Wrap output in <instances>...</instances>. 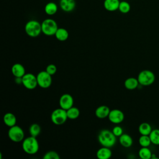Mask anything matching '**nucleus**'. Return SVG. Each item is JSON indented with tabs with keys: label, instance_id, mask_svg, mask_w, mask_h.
Returning <instances> with one entry per match:
<instances>
[{
	"label": "nucleus",
	"instance_id": "nucleus-1",
	"mask_svg": "<svg viewBox=\"0 0 159 159\" xmlns=\"http://www.w3.org/2000/svg\"><path fill=\"white\" fill-rule=\"evenodd\" d=\"M98 140L102 147L111 148L116 144V136L112 131L107 129H103L99 133Z\"/></svg>",
	"mask_w": 159,
	"mask_h": 159
},
{
	"label": "nucleus",
	"instance_id": "nucleus-2",
	"mask_svg": "<svg viewBox=\"0 0 159 159\" xmlns=\"http://www.w3.org/2000/svg\"><path fill=\"white\" fill-rule=\"evenodd\" d=\"M22 148L24 152L29 155H34L37 153L39 149V144L36 137L29 136L25 138L22 143Z\"/></svg>",
	"mask_w": 159,
	"mask_h": 159
},
{
	"label": "nucleus",
	"instance_id": "nucleus-3",
	"mask_svg": "<svg viewBox=\"0 0 159 159\" xmlns=\"http://www.w3.org/2000/svg\"><path fill=\"white\" fill-rule=\"evenodd\" d=\"M25 32L30 37H37L42 32L41 23L36 20H30L25 25Z\"/></svg>",
	"mask_w": 159,
	"mask_h": 159
},
{
	"label": "nucleus",
	"instance_id": "nucleus-4",
	"mask_svg": "<svg viewBox=\"0 0 159 159\" xmlns=\"http://www.w3.org/2000/svg\"><path fill=\"white\" fill-rule=\"evenodd\" d=\"M42 32L47 36L55 35L58 29L56 21L52 19H46L41 23Z\"/></svg>",
	"mask_w": 159,
	"mask_h": 159
},
{
	"label": "nucleus",
	"instance_id": "nucleus-5",
	"mask_svg": "<svg viewBox=\"0 0 159 159\" xmlns=\"http://www.w3.org/2000/svg\"><path fill=\"white\" fill-rule=\"evenodd\" d=\"M137 80L140 85L148 86L152 85L154 83L155 76L152 71L149 70H143L139 73Z\"/></svg>",
	"mask_w": 159,
	"mask_h": 159
},
{
	"label": "nucleus",
	"instance_id": "nucleus-6",
	"mask_svg": "<svg viewBox=\"0 0 159 159\" xmlns=\"http://www.w3.org/2000/svg\"><path fill=\"white\" fill-rule=\"evenodd\" d=\"M50 119L52 122L55 125H62L68 119L66 111L61 107L55 109L52 112Z\"/></svg>",
	"mask_w": 159,
	"mask_h": 159
},
{
	"label": "nucleus",
	"instance_id": "nucleus-7",
	"mask_svg": "<svg viewBox=\"0 0 159 159\" xmlns=\"http://www.w3.org/2000/svg\"><path fill=\"white\" fill-rule=\"evenodd\" d=\"M7 135L9 139L14 142H20L24 139V132L23 129L17 125L9 127L7 132Z\"/></svg>",
	"mask_w": 159,
	"mask_h": 159
},
{
	"label": "nucleus",
	"instance_id": "nucleus-8",
	"mask_svg": "<svg viewBox=\"0 0 159 159\" xmlns=\"http://www.w3.org/2000/svg\"><path fill=\"white\" fill-rule=\"evenodd\" d=\"M37 80L38 86L42 88H49L52 83V75L46 71H41L37 75Z\"/></svg>",
	"mask_w": 159,
	"mask_h": 159
},
{
	"label": "nucleus",
	"instance_id": "nucleus-9",
	"mask_svg": "<svg viewBox=\"0 0 159 159\" xmlns=\"http://www.w3.org/2000/svg\"><path fill=\"white\" fill-rule=\"evenodd\" d=\"M22 84L28 89H34L38 86L37 76L32 73H25L22 77Z\"/></svg>",
	"mask_w": 159,
	"mask_h": 159
},
{
	"label": "nucleus",
	"instance_id": "nucleus-10",
	"mask_svg": "<svg viewBox=\"0 0 159 159\" xmlns=\"http://www.w3.org/2000/svg\"><path fill=\"white\" fill-rule=\"evenodd\" d=\"M108 119L113 124H120L124 120V114L122 111L114 109L111 110Z\"/></svg>",
	"mask_w": 159,
	"mask_h": 159
},
{
	"label": "nucleus",
	"instance_id": "nucleus-11",
	"mask_svg": "<svg viewBox=\"0 0 159 159\" xmlns=\"http://www.w3.org/2000/svg\"><path fill=\"white\" fill-rule=\"evenodd\" d=\"M74 100L72 96L70 94L65 93L62 94L59 99V104L61 108L68 110L70 107H71L73 105Z\"/></svg>",
	"mask_w": 159,
	"mask_h": 159
},
{
	"label": "nucleus",
	"instance_id": "nucleus-12",
	"mask_svg": "<svg viewBox=\"0 0 159 159\" xmlns=\"http://www.w3.org/2000/svg\"><path fill=\"white\" fill-rule=\"evenodd\" d=\"M60 7L64 12H71L76 7V1L75 0H60Z\"/></svg>",
	"mask_w": 159,
	"mask_h": 159
},
{
	"label": "nucleus",
	"instance_id": "nucleus-13",
	"mask_svg": "<svg viewBox=\"0 0 159 159\" xmlns=\"http://www.w3.org/2000/svg\"><path fill=\"white\" fill-rule=\"evenodd\" d=\"M11 72L16 78H22L25 74V69L20 63H14L11 67Z\"/></svg>",
	"mask_w": 159,
	"mask_h": 159
},
{
	"label": "nucleus",
	"instance_id": "nucleus-14",
	"mask_svg": "<svg viewBox=\"0 0 159 159\" xmlns=\"http://www.w3.org/2000/svg\"><path fill=\"white\" fill-rule=\"evenodd\" d=\"M111 110L110 108L106 105H101L95 110V115L98 118L104 119L108 117Z\"/></svg>",
	"mask_w": 159,
	"mask_h": 159
},
{
	"label": "nucleus",
	"instance_id": "nucleus-15",
	"mask_svg": "<svg viewBox=\"0 0 159 159\" xmlns=\"http://www.w3.org/2000/svg\"><path fill=\"white\" fill-rule=\"evenodd\" d=\"M119 0H104V7L109 12H113L118 10L119 6Z\"/></svg>",
	"mask_w": 159,
	"mask_h": 159
},
{
	"label": "nucleus",
	"instance_id": "nucleus-16",
	"mask_svg": "<svg viewBox=\"0 0 159 159\" xmlns=\"http://www.w3.org/2000/svg\"><path fill=\"white\" fill-rule=\"evenodd\" d=\"M112 156V152L109 147H102L99 148L96 152V157L98 159H108Z\"/></svg>",
	"mask_w": 159,
	"mask_h": 159
},
{
	"label": "nucleus",
	"instance_id": "nucleus-17",
	"mask_svg": "<svg viewBox=\"0 0 159 159\" xmlns=\"http://www.w3.org/2000/svg\"><path fill=\"white\" fill-rule=\"evenodd\" d=\"M3 122L9 127L16 125L17 119L16 116L11 112H7L3 116Z\"/></svg>",
	"mask_w": 159,
	"mask_h": 159
},
{
	"label": "nucleus",
	"instance_id": "nucleus-18",
	"mask_svg": "<svg viewBox=\"0 0 159 159\" xmlns=\"http://www.w3.org/2000/svg\"><path fill=\"white\" fill-rule=\"evenodd\" d=\"M119 142L122 147L125 148H129L132 145L133 139L129 134L123 133L119 137Z\"/></svg>",
	"mask_w": 159,
	"mask_h": 159
},
{
	"label": "nucleus",
	"instance_id": "nucleus-19",
	"mask_svg": "<svg viewBox=\"0 0 159 159\" xmlns=\"http://www.w3.org/2000/svg\"><path fill=\"white\" fill-rule=\"evenodd\" d=\"M139 84L137 78L130 77L127 78L124 81V86L129 90H134L136 89Z\"/></svg>",
	"mask_w": 159,
	"mask_h": 159
},
{
	"label": "nucleus",
	"instance_id": "nucleus-20",
	"mask_svg": "<svg viewBox=\"0 0 159 159\" xmlns=\"http://www.w3.org/2000/svg\"><path fill=\"white\" fill-rule=\"evenodd\" d=\"M55 36L58 40L60 42H64L68 39L69 37V33L68 30L65 28L60 27L57 29Z\"/></svg>",
	"mask_w": 159,
	"mask_h": 159
},
{
	"label": "nucleus",
	"instance_id": "nucleus-21",
	"mask_svg": "<svg viewBox=\"0 0 159 159\" xmlns=\"http://www.w3.org/2000/svg\"><path fill=\"white\" fill-rule=\"evenodd\" d=\"M45 12L49 16H53L58 11L57 5L53 2H49L46 4L44 7Z\"/></svg>",
	"mask_w": 159,
	"mask_h": 159
},
{
	"label": "nucleus",
	"instance_id": "nucleus-22",
	"mask_svg": "<svg viewBox=\"0 0 159 159\" xmlns=\"http://www.w3.org/2000/svg\"><path fill=\"white\" fill-rule=\"evenodd\" d=\"M152 129L150 124L147 122H142L139 126V132L140 135H149Z\"/></svg>",
	"mask_w": 159,
	"mask_h": 159
},
{
	"label": "nucleus",
	"instance_id": "nucleus-23",
	"mask_svg": "<svg viewBox=\"0 0 159 159\" xmlns=\"http://www.w3.org/2000/svg\"><path fill=\"white\" fill-rule=\"evenodd\" d=\"M66 114H67L68 119L73 120V119H77L80 116V111L78 107L72 106L71 107L66 110Z\"/></svg>",
	"mask_w": 159,
	"mask_h": 159
},
{
	"label": "nucleus",
	"instance_id": "nucleus-24",
	"mask_svg": "<svg viewBox=\"0 0 159 159\" xmlns=\"http://www.w3.org/2000/svg\"><path fill=\"white\" fill-rule=\"evenodd\" d=\"M139 155L142 159H150L152 153L148 147H142L139 151Z\"/></svg>",
	"mask_w": 159,
	"mask_h": 159
},
{
	"label": "nucleus",
	"instance_id": "nucleus-25",
	"mask_svg": "<svg viewBox=\"0 0 159 159\" xmlns=\"http://www.w3.org/2000/svg\"><path fill=\"white\" fill-rule=\"evenodd\" d=\"M29 132L31 136L37 137L40 134L41 127L38 124L34 123L30 125Z\"/></svg>",
	"mask_w": 159,
	"mask_h": 159
},
{
	"label": "nucleus",
	"instance_id": "nucleus-26",
	"mask_svg": "<svg viewBox=\"0 0 159 159\" xmlns=\"http://www.w3.org/2000/svg\"><path fill=\"white\" fill-rule=\"evenodd\" d=\"M149 137L150 138L152 143L155 145H159V129H152Z\"/></svg>",
	"mask_w": 159,
	"mask_h": 159
},
{
	"label": "nucleus",
	"instance_id": "nucleus-27",
	"mask_svg": "<svg viewBox=\"0 0 159 159\" xmlns=\"http://www.w3.org/2000/svg\"><path fill=\"white\" fill-rule=\"evenodd\" d=\"M139 143L142 147H148L152 143L149 135H141L139 139Z\"/></svg>",
	"mask_w": 159,
	"mask_h": 159
},
{
	"label": "nucleus",
	"instance_id": "nucleus-28",
	"mask_svg": "<svg viewBox=\"0 0 159 159\" xmlns=\"http://www.w3.org/2000/svg\"><path fill=\"white\" fill-rule=\"evenodd\" d=\"M118 10L122 14H127L130 10V5L128 2L125 1H120Z\"/></svg>",
	"mask_w": 159,
	"mask_h": 159
},
{
	"label": "nucleus",
	"instance_id": "nucleus-29",
	"mask_svg": "<svg viewBox=\"0 0 159 159\" xmlns=\"http://www.w3.org/2000/svg\"><path fill=\"white\" fill-rule=\"evenodd\" d=\"M43 159H60L58 153L55 151H48L45 153L43 157Z\"/></svg>",
	"mask_w": 159,
	"mask_h": 159
},
{
	"label": "nucleus",
	"instance_id": "nucleus-30",
	"mask_svg": "<svg viewBox=\"0 0 159 159\" xmlns=\"http://www.w3.org/2000/svg\"><path fill=\"white\" fill-rule=\"evenodd\" d=\"M57 70V66L54 64H49V65H48L47 66V67H46V69H45V71L48 74H50L52 76L56 73Z\"/></svg>",
	"mask_w": 159,
	"mask_h": 159
},
{
	"label": "nucleus",
	"instance_id": "nucleus-31",
	"mask_svg": "<svg viewBox=\"0 0 159 159\" xmlns=\"http://www.w3.org/2000/svg\"><path fill=\"white\" fill-rule=\"evenodd\" d=\"M112 132L116 137H120L123 134V129L120 126L116 125L113 127Z\"/></svg>",
	"mask_w": 159,
	"mask_h": 159
}]
</instances>
